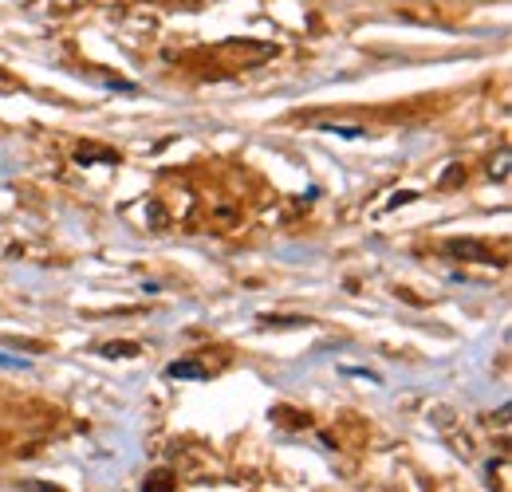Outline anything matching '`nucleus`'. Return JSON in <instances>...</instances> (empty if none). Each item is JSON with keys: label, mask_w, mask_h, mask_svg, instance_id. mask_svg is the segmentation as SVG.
<instances>
[{"label": "nucleus", "mask_w": 512, "mask_h": 492, "mask_svg": "<svg viewBox=\"0 0 512 492\" xmlns=\"http://www.w3.org/2000/svg\"><path fill=\"white\" fill-rule=\"evenodd\" d=\"M166 378H205V367H201V363H190V359H186V363H170V367H166Z\"/></svg>", "instance_id": "f257e3e1"}, {"label": "nucleus", "mask_w": 512, "mask_h": 492, "mask_svg": "<svg viewBox=\"0 0 512 492\" xmlns=\"http://www.w3.org/2000/svg\"><path fill=\"white\" fill-rule=\"evenodd\" d=\"M0 367H28L24 359H8V355H0Z\"/></svg>", "instance_id": "f03ea898"}]
</instances>
